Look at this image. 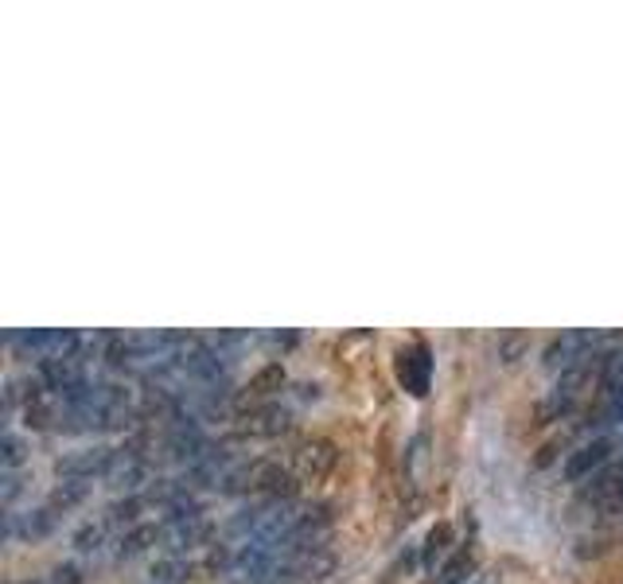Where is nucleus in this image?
<instances>
[{"instance_id": "16", "label": "nucleus", "mask_w": 623, "mask_h": 584, "mask_svg": "<svg viewBox=\"0 0 623 584\" xmlns=\"http://www.w3.org/2000/svg\"><path fill=\"white\" fill-rule=\"evenodd\" d=\"M285 386V366L280 363H269V366H261V370L249 378V397H265V394H277V389Z\"/></svg>"}, {"instance_id": "9", "label": "nucleus", "mask_w": 623, "mask_h": 584, "mask_svg": "<svg viewBox=\"0 0 623 584\" xmlns=\"http://www.w3.org/2000/svg\"><path fill=\"white\" fill-rule=\"evenodd\" d=\"M269 472H273L269 459H249V464L234 467V472L226 475L222 487H218V491H226V495H249V491H265V483H269Z\"/></svg>"}, {"instance_id": "23", "label": "nucleus", "mask_w": 623, "mask_h": 584, "mask_svg": "<svg viewBox=\"0 0 623 584\" xmlns=\"http://www.w3.org/2000/svg\"><path fill=\"white\" fill-rule=\"evenodd\" d=\"M16 495H20V479H16V472H4V487H0V498H4V506H12Z\"/></svg>"}, {"instance_id": "5", "label": "nucleus", "mask_w": 623, "mask_h": 584, "mask_svg": "<svg viewBox=\"0 0 623 584\" xmlns=\"http://www.w3.org/2000/svg\"><path fill=\"white\" fill-rule=\"evenodd\" d=\"M152 475V464H148V456L145 452H137V448H121L113 456V464H109V472H106V483L113 491H125V495H132V491L140 487V483Z\"/></svg>"}, {"instance_id": "14", "label": "nucleus", "mask_w": 623, "mask_h": 584, "mask_svg": "<svg viewBox=\"0 0 623 584\" xmlns=\"http://www.w3.org/2000/svg\"><path fill=\"white\" fill-rule=\"evenodd\" d=\"M187 576H191V561L176 557V553H168V557L152 565V584H184Z\"/></svg>"}, {"instance_id": "18", "label": "nucleus", "mask_w": 623, "mask_h": 584, "mask_svg": "<svg viewBox=\"0 0 623 584\" xmlns=\"http://www.w3.org/2000/svg\"><path fill=\"white\" fill-rule=\"evenodd\" d=\"M101 542H106V522H90V526H82L75 534V550H82V553L101 550Z\"/></svg>"}, {"instance_id": "6", "label": "nucleus", "mask_w": 623, "mask_h": 584, "mask_svg": "<svg viewBox=\"0 0 623 584\" xmlns=\"http://www.w3.org/2000/svg\"><path fill=\"white\" fill-rule=\"evenodd\" d=\"M335 459H339V448H335L332 441H324V436H312V441H304L300 448L293 452L296 472L308 475V479H319V475H327L335 467Z\"/></svg>"}, {"instance_id": "19", "label": "nucleus", "mask_w": 623, "mask_h": 584, "mask_svg": "<svg viewBox=\"0 0 623 584\" xmlns=\"http://www.w3.org/2000/svg\"><path fill=\"white\" fill-rule=\"evenodd\" d=\"M0 464H4V472H16L23 464V441L16 433H4V441H0Z\"/></svg>"}, {"instance_id": "8", "label": "nucleus", "mask_w": 623, "mask_h": 584, "mask_svg": "<svg viewBox=\"0 0 623 584\" xmlns=\"http://www.w3.org/2000/svg\"><path fill=\"white\" fill-rule=\"evenodd\" d=\"M55 522H59V514L51 511V506H39V511H8L4 514V537H47L55 529Z\"/></svg>"}, {"instance_id": "1", "label": "nucleus", "mask_w": 623, "mask_h": 584, "mask_svg": "<svg viewBox=\"0 0 623 584\" xmlns=\"http://www.w3.org/2000/svg\"><path fill=\"white\" fill-rule=\"evenodd\" d=\"M600 347V331H565L557 335V339L550 343V347L542 350V363L553 366V370H568V366L584 363V358H592Z\"/></svg>"}, {"instance_id": "25", "label": "nucleus", "mask_w": 623, "mask_h": 584, "mask_svg": "<svg viewBox=\"0 0 623 584\" xmlns=\"http://www.w3.org/2000/svg\"><path fill=\"white\" fill-rule=\"evenodd\" d=\"M475 584H483V581H475Z\"/></svg>"}, {"instance_id": "2", "label": "nucleus", "mask_w": 623, "mask_h": 584, "mask_svg": "<svg viewBox=\"0 0 623 584\" xmlns=\"http://www.w3.org/2000/svg\"><path fill=\"white\" fill-rule=\"evenodd\" d=\"M428 378H433V355H428L425 343H409V347L397 350V382L413 397L428 394Z\"/></svg>"}, {"instance_id": "21", "label": "nucleus", "mask_w": 623, "mask_h": 584, "mask_svg": "<svg viewBox=\"0 0 623 584\" xmlns=\"http://www.w3.org/2000/svg\"><path fill=\"white\" fill-rule=\"evenodd\" d=\"M604 386L612 389V394H623V350L604 363Z\"/></svg>"}, {"instance_id": "11", "label": "nucleus", "mask_w": 623, "mask_h": 584, "mask_svg": "<svg viewBox=\"0 0 623 584\" xmlns=\"http://www.w3.org/2000/svg\"><path fill=\"white\" fill-rule=\"evenodd\" d=\"M160 542V526H152V522H140V526L125 529L121 537H117V557H137V553H145L148 545Z\"/></svg>"}, {"instance_id": "15", "label": "nucleus", "mask_w": 623, "mask_h": 584, "mask_svg": "<svg viewBox=\"0 0 623 584\" xmlns=\"http://www.w3.org/2000/svg\"><path fill=\"white\" fill-rule=\"evenodd\" d=\"M475 573V557L467 550H459L456 557H448L436 573V584H467V576Z\"/></svg>"}, {"instance_id": "17", "label": "nucleus", "mask_w": 623, "mask_h": 584, "mask_svg": "<svg viewBox=\"0 0 623 584\" xmlns=\"http://www.w3.org/2000/svg\"><path fill=\"white\" fill-rule=\"evenodd\" d=\"M145 506H148V495H125V498H117V503L106 506V526H109V522H132L140 511H145Z\"/></svg>"}, {"instance_id": "7", "label": "nucleus", "mask_w": 623, "mask_h": 584, "mask_svg": "<svg viewBox=\"0 0 623 584\" xmlns=\"http://www.w3.org/2000/svg\"><path fill=\"white\" fill-rule=\"evenodd\" d=\"M607 456H612V441H607V436H596V441L581 444V448L565 459V479L568 483L592 479V472H600V467L607 464Z\"/></svg>"}, {"instance_id": "24", "label": "nucleus", "mask_w": 623, "mask_h": 584, "mask_svg": "<svg viewBox=\"0 0 623 584\" xmlns=\"http://www.w3.org/2000/svg\"><path fill=\"white\" fill-rule=\"evenodd\" d=\"M16 584H51V581H16Z\"/></svg>"}, {"instance_id": "22", "label": "nucleus", "mask_w": 623, "mask_h": 584, "mask_svg": "<svg viewBox=\"0 0 623 584\" xmlns=\"http://www.w3.org/2000/svg\"><path fill=\"white\" fill-rule=\"evenodd\" d=\"M78 581H82V568L70 565V561H67V565H59V568L51 573V584H78Z\"/></svg>"}, {"instance_id": "3", "label": "nucleus", "mask_w": 623, "mask_h": 584, "mask_svg": "<svg viewBox=\"0 0 623 584\" xmlns=\"http://www.w3.org/2000/svg\"><path fill=\"white\" fill-rule=\"evenodd\" d=\"M117 448H106V444H93V448H78L70 456H62L55 464V475L59 479H93V475H106L109 464H113Z\"/></svg>"}, {"instance_id": "13", "label": "nucleus", "mask_w": 623, "mask_h": 584, "mask_svg": "<svg viewBox=\"0 0 623 584\" xmlns=\"http://www.w3.org/2000/svg\"><path fill=\"white\" fill-rule=\"evenodd\" d=\"M452 550V526L448 522H436L433 529L425 534V545H421V553H425V565L436 568V561H444Z\"/></svg>"}, {"instance_id": "12", "label": "nucleus", "mask_w": 623, "mask_h": 584, "mask_svg": "<svg viewBox=\"0 0 623 584\" xmlns=\"http://www.w3.org/2000/svg\"><path fill=\"white\" fill-rule=\"evenodd\" d=\"M86 495H90V479H62L59 487L47 495V506L59 514V511H70V506H78Z\"/></svg>"}, {"instance_id": "20", "label": "nucleus", "mask_w": 623, "mask_h": 584, "mask_svg": "<svg viewBox=\"0 0 623 584\" xmlns=\"http://www.w3.org/2000/svg\"><path fill=\"white\" fill-rule=\"evenodd\" d=\"M526 347H530V339L522 331L503 335V339H498V363H518L522 350H526Z\"/></svg>"}, {"instance_id": "10", "label": "nucleus", "mask_w": 623, "mask_h": 584, "mask_svg": "<svg viewBox=\"0 0 623 584\" xmlns=\"http://www.w3.org/2000/svg\"><path fill=\"white\" fill-rule=\"evenodd\" d=\"M288 425H293V413L280 409V405H265V409L249 413L241 433L246 436H280V433H288Z\"/></svg>"}, {"instance_id": "4", "label": "nucleus", "mask_w": 623, "mask_h": 584, "mask_svg": "<svg viewBox=\"0 0 623 584\" xmlns=\"http://www.w3.org/2000/svg\"><path fill=\"white\" fill-rule=\"evenodd\" d=\"M210 537V522L207 514H191V518H171L160 526V545L168 553H176V557H184L187 550H195V545H202Z\"/></svg>"}]
</instances>
